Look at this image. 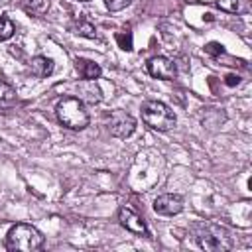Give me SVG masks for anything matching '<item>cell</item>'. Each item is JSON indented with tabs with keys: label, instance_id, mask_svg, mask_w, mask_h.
<instances>
[{
	"label": "cell",
	"instance_id": "obj_1",
	"mask_svg": "<svg viewBox=\"0 0 252 252\" xmlns=\"http://www.w3.org/2000/svg\"><path fill=\"white\" fill-rule=\"evenodd\" d=\"M55 116L59 124L69 130H85L91 122L89 110L79 96H63L55 106Z\"/></svg>",
	"mask_w": 252,
	"mask_h": 252
},
{
	"label": "cell",
	"instance_id": "obj_2",
	"mask_svg": "<svg viewBox=\"0 0 252 252\" xmlns=\"http://www.w3.org/2000/svg\"><path fill=\"white\" fill-rule=\"evenodd\" d=\"M4 246L12 252H33L43 246V234L32 224L18 222L8 230Z\"/></svg>",
	"mask_w": 252,
	"mask_h": 252
},
{
	"label": "cell",
	"instance_id": "obj_3",
	"mask_svg": "<svg viewBox=\"0 0 252 252\" xmlns=\"http://www.w3.org/2000/svg\"><path fill=\"white\" fill-rule=\"evenodd\" d=\"M142 120L146 126L158 132H167L177 122L173 110L161 100H146L142 104Z\"/></svg>",
	"mask_w": 252,
	"mask_h": 252
},
{
	"label": "cell",
	"instance_id": "obj_4",
	"mask_svg": "<svg viewBox=\"0 0 252 252\" xmlns=\"http://www.w3.org/2000/svg\"><path fill=\"white\" fill-rule=\"evenodd\" d=\"M195 238H197V244L209 252H224L232 248V240L228 232L219 224H203Z\"/></svg>",
	"mask_w": 252,
	"mask_h": 252
},
{
	"label": "cell",
	"instance_id": "obj_5",
	"mask_svg": "<svg viewBox=\"0 0 252 252\" xmlns=\"http://www.w3.org/2000/svg\"><path fill=\"white\" fill-rule=\"evenodd\" d=\"M106 126H108V132L116 138H128L134 134L136 130V118L132 114H128L126 110H112L106 118Z\"/></svg>",
	"mask_w": 252,
	"mask_h": 252
},
{
	"label": "cell",
	"instance_id": "obj_6",
	"mask_svg": "<svg viewBox=\"0 0 252 252\" xmlns=\"http://www.w3.org/2000/svg\"><path fill=\"white\" fill-rule=\"evenodd\" d=\"M118 222H120L122 228H126V230L132 232V234L150 236V232H148L146 222L142 220V217H140L134 209H130L128 205H122V207L118 209Z\"/></svg>",
	"mask_w": 252,
	"mask_h": 252
},
{
	"label": "cell",
	"instance_id": "obj_7",
	"mask_svg": "<svg viewBox=\"0 0 252 252\" xmlns=\"http://www.w3.org/2000/svg\"><path fill=\"white\" fill-rule=\"evenodd\" d=\"M146 69H148V73H150L152 77L161 79V81H173L175 75H177L175 63H173L169 57H163V55H156V57L148 59Z\"/></svg>",
	"mask_w": 252,
	"mask_h": 252
},
{
	"label": "cell",
	"instance_id": "obj_8",
	"mask_svg": "<svg viewBox=\"0 0 252 252\" xmlns=\"http://www.w3.org/2000/svg\"><path fill=\"white\" fill-rule=\"evenodd\" d=\"M154 211H156L158 215H163V217L179 215V213L183 211V197L177 195V193L159 195V197L154 201Z\"/></svg>",
	"mask_w": 252,
	"mask_h": 252
},
{
	"label": "cell",
	"instance_id": "obj_9",
	"mask_svg": "<svg viewBox=\"0 0 252 252\" xmlns=\"http://www.w3.org/2000/svg\"><path fill=\"white\" fill-rule=\"evenodd\" d=\"M53 59H49V57H45V55H35V57H32V61H30V71H32V75L35 77V79H45V77H49L51 73H53Z\"/></svg>",
	"mask_w": 252,
	"mask_h": 252
},
{
	"label": "cell",
	"instance_id": "obj_10",
	"mask_svg": "<svg viewBox=\"0 0 252 252\" xmlns=\"http://www.w3.org/2000/svg\"><path fill=\"white\" fill-rule=\"evenodd\" d=\"M75 63H77L75 67H77V71H79V75H81L83 81H94L102 73L100 65L94 63V61H91V59H77Z\"/></svg>",
	"mask_w": 252,
	"mask_h": 252
},
{
	"label": "cell",
	"instance_id": "obj_11",
	"mask_svg": "<svg viewBox=\"0 0 252 252\" xmlns=\"http://www.w3.org/2000/svg\"><path fill=\"white\" fill-rule=\"evenodd\" d=\"M14 102H16V91L8 83L0 81V108L12 106Z\"/></svg>",
	"mask_w": 252,
	"mask_h": 252
},
{
	"label": "cell",
	"instance_id": "obj_12",
	"mask_svg": "<svg viewBox=\"0 0 252 252\" xmlns=\"http://www.w3.org/2000/svg\"><path fill=\"white\" fill-rule=\"evenodd\" d=\"M22 6L30 14H43L49 8V0H22Z\"/></svg>",
	"mask_w": 252,
	"mask_h": 252
},
{
	"label": "cell",
	"instance_id": "obj_13",
	"mask_svg": "<svg viewBox=\"0 0 252 252\" xmlns=\"http://www.w3.org/2000/svg\"><path fill=\"white\" fill-rule=\"evenodd\" d=\"M16 28H14V22L6 16H0V41H6L14 35Z\"/></svg>",
	"mask_w": 252,
	"mask_h": 252
},
{
	"label": "cell",
	"instance_id": "obj_14",
	"mask_svg": "<svg viewBox=\"0 0 252 252\" xmlns=\"http://www.w3.org/2000/svg\"><path fill=\"white\" fill-rule=\"evenodd\" d=\"M75 30H77V33L79 35H83V37H96V28L91 24V22H87V20H79L77 22V26H75Z\"/></svg>",
	"mask_w": 252,
	"mask_h": 252
},
{
	"label": "cell",
	"instance_id": "obj_15",
	"mask_svg": "<svg viewBox=\"0 0 252 252\" xmlns=\"http://www.w3.org/2000/svg\"><path fill=\"white\" fill-rule=\"evenodd\" d=\"M116 43H118V47L124 49V51H132V49H134L132 33H130V32H118V33H116Z\"/></svg>",
	"mask_w": 252,
	"mask_h": 252
},
{
	"label": "cell",
	"instance_id": "obj_16",
	"mask_svg": "<svg viewBox=\"0 0 252 252\" xmlns=\"http://www.w3.org/2000/svg\"><path fill=\"white\" fill-rule=\"evenodd\" d=\"M215 4L219 10L228 12V14H236L240 10V0H217Z\"/></svg>",
	"mask_w": 252,
	"mask_h": 252
},
{
	"label": "cell",
	"instance_id": "obj_17",
	"mask_svg": "<svg viewBox=\"0 0 252 252\" xmlns=\"http://www.w3.org/2000/svg\"><path fill=\"white\" fill-rule=\"evenodd\" d=\"M205 53L211 55V57H220V55H224V47L219 41H209L205 45Z\"/></svg>",
	"mask_w": 252,
	"mask_h": 252
},
{
	"label": "cell",
	"instance_id": "obj_18",
	"mask_svg": "<svg viewBox=\"0 0 252 252\" xmlns=\"http://www.w3.org/2000/svg\"><path fill=\"white\" fill-rule=\"evenodd\" d=\"M130 4H132V0H104V6L110 12H120V10L128 8Z\"/></svg>",
	"mask_w": 252,
	"mask_h": 252
},
{
	"label": "cell",
	"instance_id": "obj_19",
	"mask_svg": "<svg viewBox=\"0 0 252 252\" xmlns=\"http://www.w3.org/2000/svg\"><path fill=\"white\" fill-rule=\"evenodd\" d=\"M224 83H226L228 87H234V85H240V77H238V75H226V79H224Z\"/></svg>",
	"mask_w": 252,
	"mask_h": 252
},
{
	"label": "cell",
	"instance_id": "obj_20",
	"mask_svg": "<svg viewBox=\"0 0 252 252\" xmlns=\"http://www.w3.org/2000/svg\"><path fill=\"white\" fill-rule=\"evenodd\" d=\"M79 2H89V0H79Z\"/></svg>",
	"mask_w": 252,
	"mask_h": 252
}]
</instances>
